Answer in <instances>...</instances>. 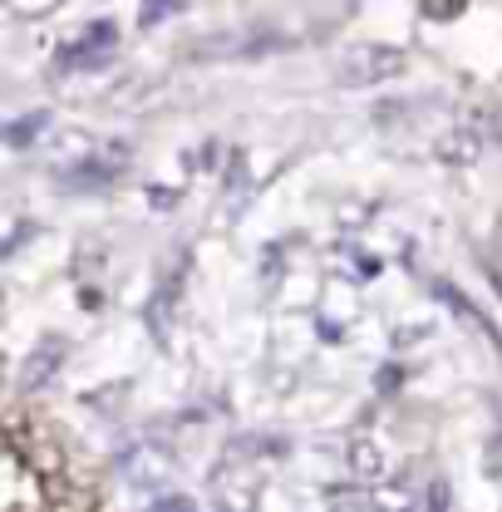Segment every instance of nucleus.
Wrapping results in <instances>:
<instances>
[{
  "mask_svg": "<svg viewBox=\"0 0 502 512\" xmlns=\"http://www.w3.org/2000/svg\"><path fill=\"white\" fill-rule=\"evenodd\" d=\"M158 512H192V503H183V498H168V503H158Z\"/></svg>",
  "mask_w": 502,
  "mask_h": 512,
  "instance_id": "obj_1",
  "label": "nucleus"
}]
</instances>
